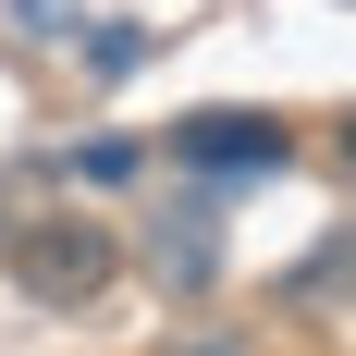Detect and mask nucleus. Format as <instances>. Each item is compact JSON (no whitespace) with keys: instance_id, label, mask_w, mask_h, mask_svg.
I'll return each instance as SVG.
<instances>
[{"instance_id":"nucleus-1","label":"nucleus","mask_w":356,"mask_h":356,"mask_svg":"<svg viewBox=\"0 0 356 356\" xmlns=\"http://www.w3.org/2000/svg\"><path fill=\"white\" fill-rule=\"evenodd\" d=\"M0 258H13V283L37 295V307H86V295H111V270H123V234L86 209H37V221H0Z\"/></svg>"},{"instance_id":"nucleus-2","label":"nucleus","mask_w":356,"mask_h":356,"mask_svg":"<svg viewBox=\"0 0 356 356\" xmlns=\"http://www.w3.org/2000/svg\"><path fill=\"white\" fill-rule=\"evenodd\" d=\"M283 123H258V111H197V123H172V160H197V172H283Z\"/></svg>"},{"instance_id":"nucleus-3","label":"nucleus","mask_w":356,"mask_h":356,"mask_svg":"<svg viewBox=\"0 0 356 356\" xmlns=\"http://www.w3.org/2000/svg\"><path fill=\"white\" fill-rule=\"evenodd\" d=\"M147 258H160V283H184V295H209V270H221V234H209V197H184V209H160V221H147Z\"/></svg>"},{"instance_id":"nucleus-4","label":"nucleus","mask_w":356,"mask_h":356,"mask_svg":"<svg viewBox=\"0 0 356 356\" xmlns=\"http://www.w3.org/2000/svg\"><path fill=\"white\" fill-rule=\"evenodd\" d=\"M283 307H295V320H344V234L307 246V258L283 270Z\"/></svg>"},{"instance_id":"nucleus-5","label":"nucleus","mask_w":356,"mask_h":356,"mask_svg":"<svg viewBox=\"0 0 356 356\" xmlns=\"http://www.w3.org/2000/svg\"><path fill=\"white\" fill-rule=\"evenodd\" d=\"M184 356H234V344H184Z\"/></svg>"}]
</instances>
